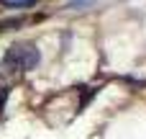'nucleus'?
<instances>
[{
	"instance_id": "obj_1",
	"label": "nucleus",
	"mask_w": 146,
	"mask_h": 139,
	"mask_svg": "<svg viewBox=\"0 0 146 139\" xmlns=\"http://www.w3.org/2000/svg\"><path fill=\"white\" fill-rule=\"evenodd\" d=\"M41 64V49L33 41H21V72H33Z\"/></svg>"
},
{
	"instance_id": "obj_2",
	"label": "nucleus",
	"mask_w": 146,
	"mask_h": 139,
	"mask_svg": "<svg viewBox=\"0 0 146 139\" xmlns=\"http://www.w3.org/2000/svg\"><path fill=\"white\" fill-rule=\"evenodd\" d=\"M3 70L8 75H18L21 72V44H10L3 54Z\"/></svg>"
},
{
	"instance_id": "obj_3",
	"label": "nucleus",
	"mask_w": 146,
	"mask_h": 139,
	"mask_svg": "<svg viewBox=\"0 0 146 139\" xmlns=\"http://www.w3.org/2000/svg\"><path fill=\"white\" fill-rule=\"evenodd\" d=\"M95 3H98V0H69L64 8H67V10H87V8H92Z\"/></svg>"
},
{
	"instance_id": "obj_4",
	"label": "nucleus",
	"mask_w": 146,
	"mask_h": 139,
	"mask_svg": "<svg viewBox=\"0 0 146 139\" xmlns=\"http://www.w3.org/2000/svg\"><path fill=\"white\" fill-rule=\"evenodd\" d=\"M8 98H10V85H0V113L5 111V106H8Z\"/></svg>"
},
{
	"instance_id": "obj_5",
	"label": "nucleus",
	"mask_w": 146,
	"mask_h": 139,
	"mask_svg": "<svg viewBox=\"0 0 146 139\" xmlns=\"http://www.w3.org/2000/svg\"><path fill=\"white\" fill-rule=\"evenodd\" d=\"M69 44H72V31L67 28V31H62V46H59V49H62V52H67V49H69Z\"/></svg>"
}]
</instances>
